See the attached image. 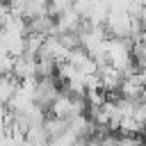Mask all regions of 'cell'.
I'll return each mask as SVG.
<instances>
[{
	"label": "cell",
	"mask_w": 146,
	"mask_h": 146,
	"mask_svg": "<svg viewBox=\"0 0 146 146\" xmlns=\"http://www.w3.org/2000/svg\"><path fill=\"white\" fill-rule=\"evenodd\" d=\"M11 75L16 80H25V78H36V57L32 55H21L14 57V68Z\"/></svg>",
	"instance_id": "6da1fadb"
},
{
	"label": "cell",
	"mask_w": 146,
	"mask_h": 146,
	"mask_svg": "<svg viewBox=\"0 0 146 146\" xmlns=\"http://www.w3.org/2000/svg\"><path fill=\"white\" fill-rule=\"evenodd\" d=\"M50 116H55V119H68V116H73V103H71V94H66V91H59V96L50 103Z\"/></svg>",
	"instance_id": "7a4b0ae2"
},
{
	"label": "cell",
	"mask_w": 146,
	"mask_h": 146,
	"mask_svg": "<svg viewBox=\"0 0 146 146\" xmlns=\"http://www.w3.org/2000/svg\"><path fill=\"white\" fill-rule=\"evenodd\" d=\"M41 128H43V132H46V137H48V139H55V137H59V135H64V132H66L68 123H66V119L46 116V119H43V123H41Z\"/></svg>",
	"instance_id": "3957f363"
}]
</instances>
